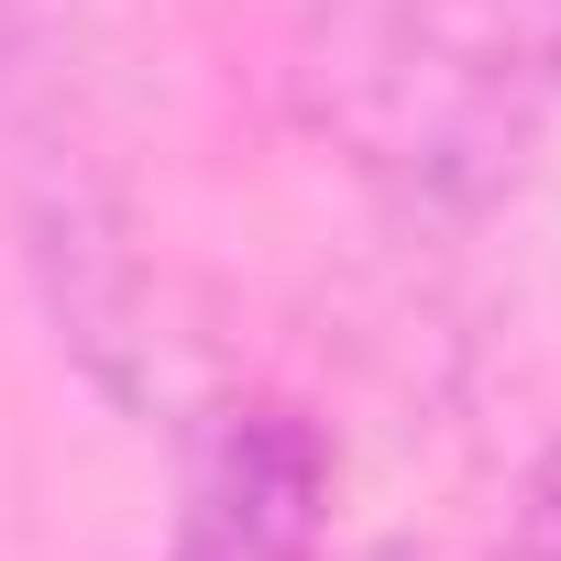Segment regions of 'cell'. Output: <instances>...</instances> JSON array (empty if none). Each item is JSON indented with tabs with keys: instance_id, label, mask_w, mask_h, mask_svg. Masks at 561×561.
Returning <instances> with one entry per match:
<instances>
[{
	"instance_id": "obj_3",
	"label": "cell",
	"mask_w": 561,
	"mask_h": 561,
	"mask_svg": "<svg viewBox=\"0 0 561 561\" xmlns=\"http://www.w3.org/2000/svg\"><path fill=\"white\" fill-rule=\"evenodd\" d=\"M495 561H561V440L528 462V484H517V506L495 528Z\"/></svg>"
},
{
	"instance_id": "obj_2",
	"label": "cell",
	"mask_w": 561,
	"mask_h": 561,
	"mask_svg": "<svg viewBox=\"0 0 561 561\" xmlns=\"http://www.w3.org/2000/svg\"><path fill=\"white\" fill-rule=\"evenodd\" d=\"M320 506H331L320 430L287 397H220L187 430L165 561H320Z\"/></svg>"
},
{
	"instance_id": "obj_1",
	"label": "cell",
	"mask_w": 561,
	"mask_h": 561,
	"mask_svg": "<svg viewBox=\"0 0 561 561\" xmlns=\"http://www.w3.org/2000/svg\"><path fill=\"white\" fill-rule=\"evenodd\" d=\"M309 133L408 209H484L561 111V0H309Z\"/></svg>"
}]
</instances>
